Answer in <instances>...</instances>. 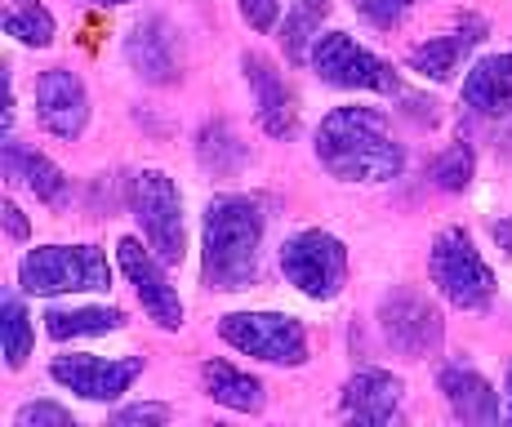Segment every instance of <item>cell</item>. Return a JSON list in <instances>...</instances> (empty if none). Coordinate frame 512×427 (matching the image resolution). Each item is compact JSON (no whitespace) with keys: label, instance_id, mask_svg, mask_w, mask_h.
<instances>
[{"label":"cell","instance_id":"4fadbf2b","mask_svg":"<svg viewBox=\"0 0 512 427\" xmlns=\"http://www.w3.org/2000/svg\"><path fill=\"white\" fill-rule=\"evenodd\" d=\"M245 81L254 89V107H259V125L272 138H290L299 125V107H294V89L285 85V76L277 72V63L263 54H245Z\"/></svg>","mask_w":512,"mask_h":427},{"label":"cell","instance_id":"44dd1931","mask_svg":"<svg viewBox=\"0 0 512 427\" xmlns=\"http://www.w3.org/2000/svg\"><path fill=\"white\" fill-rule=\"evenodd\" d=\"M125 325L121 307H49L45 330L49 339H90V334H112Z\"/></svg>","mask_w":512,"mask_h":427},{"label":"cell","instance_id":"2e32d148","mask_svg":"<svg viewBox=\"0 0 512 427\" xmlns=\"http://www.w3.org/2000/svg\"><path fill=\"white\" fill-rule=\"evenodd\" d=\"M481 36H486V23H481V18H468L459 32H446V36H437V41H428V45H415L406 54V63H410V72L428 76V81H450Z\"/></svg>","mask_w":512,"mask_h":427},{"label":"cell","instance_id":"7a4b0ae2","mask_svg":"<svg viewBox=\"0 0 512 427\" xmlns=\"http://www.w3.org/2000/svg\"><path fill=\"white\" fill-rule=\"evenodd\" d=\"M263 205L250 196H214L205 205L201 250H205V281L210 290H245L259 276V245H263Z\"/></svg>","mask_w":512,"mask_h":427},{"label":"cell","instance_id":"6da1fadb","mask_svg":"<svg viewBox=\"0 0 512 427\" xmlns=\"http://www.w3.org/2000/svg\"><path fill=\"white\" fill-rule=\"evenodd\" d=\"M317 161L339 183H392L406 170V147L374 107H334L317 125Z\"/></svg>","mask_w":512,"mask_h":427},{"label":"cell","instance_id":"1f68e13d","mask_svg":"<svg viewBox=\"0 0 512 427\" xmlns=\"http://www.w3.org/2000/svg\"><path fill=\"white\" fill-rule=\"evenodd\" d=\"M490 236H495V241L512 254V218H504V223H490Z\"/></svg>","mask_w":512,"mask_h":427},{"label":"cell","instance_id":"7c38bea8","mask_svg":"<svg viewBox=\"0 0 512 427\" xmlns=\"http://www.w3.org/2000/svg\"><path fill=\"white\" fill-rule=\"evenodd\" d=\"M36 116L54 138H81L90 125V94L85 81L67 67H49L36 81Z\"/></svg>","mask_w":512,"mask_h":427},{"label":"cell","instance_id":"9a60e30c","mask_svg":"<svg viewBox=\"0 0 512 427\" xmlns=\"http://www.w3.org/2000/svg\"><path fill=\"white\" fill-rule=\"evenodd\" d=\"M125 54H130V67L147 85L179 81V36H174V27L165 23V18H143L130 32Z\"/></svg>","mask_w":512,"mask_h":427},{"label":"cell","instance_id":"ac0fdd59","mask_svg":"<svg viewBox=\"0 0 512 427\" xmlns=\"http://www.w3.org/2000/svg\"><path fill=\"white\" fill-rule=\"evenodd\" d=\"M5 178L9 183H23L36 201L45 205H63L67 201V174L58 170L49 156L23 147L18 138H5Z\"/></svg>","mask_w":512,"mask_h":427},{"label":"cell","instance_id":"7402d4cb","mask_svg":"<svg viewBox=\"0 0 512 427\" xmlns=\"http://www.w3.org/2000/svg\"><path fill=\"white\" fill-rule=\"evenodd\" d=\"M196 156H201V165L210 174H219V178H232L236 170L245 165V143L232 134V125L228 121H210L201 129V147H196Z\"/></svg>","mask_w":512,"mask_h":427},{"label":"cell","instance_id":"d6a6232c","mask_svg":"<svg viewBox=\"0 0 512 427\" xmlns=\"http://www.w3.org/2000/svg\"><path fill=\"white\" fill-rule=\"evenodd\" d=\"M504 414L512 419V365H508V410H504Z\"/></svg>","mask_w":512,"mask_h":427},{"label":"cell","instance_id":"9c48e42d","mask_svg":"<svg viewBox=\"0 0 512 427\" xmlns=\"http://www.w3.org/2000/svg\"><path fill=\"white\" fill-rule=\"evenodd\" d=\"M379 330L388 339L392 352L410 356V361H423L432 356L446 339V321H441L437 303H428L415 290H392L383 294L379 303Z\"/></svg>","mask_w":512,"mask_h":427},{"label":"cell","instance_id":"8fae6325","mask_svg":"<svg viewBox=\"0 0 512 427\" xmlns=\"http://www.w3.org/2000/svg\"><path fill=\"white\" fill-rule=\"evenodd\" d=\"M116 258H121V272L130 276L134 294H139L143 312L152 316L161 330H179L183 325V299L179 290L170 285V276H165V263L156 254H147L134 236H125L121 245H116Z\"/></svg>","mask_w":512,"mask_h":427},{"label":"cell","instance_id":"cb8c5ba5","mask_svg":"<svg viewBox=\"0 0 512 427\" xmlns=\"http://www.w3.org/2000/svg\"><path fill=\"white\" fill-rule=\"evenodd\" d=\"M326 9H330L326 0H299V5L290 9V18H285V27H281V45L294 63L308 58V41L321 36V18H326Z\"/></svg>","mask_w":512,"mask_h":427},{"label":"cell","instance_id":"f546056e","mask_svg":"<svg viewBox=\"0 0 512 427\" xmlns=\"http://www.w3.org/2000/svg\"><path fill=\"white\" fill-rule=\"evenodd\" d=\"M170 419V405H130V410H121V414H112V423L116 427H134V423H165Z\"/></svg>","mask_w":512,"mask_h":427},{"label":"cell","instance_id":"30bf717a","mask_svg":"<svg viewBox=\"0 0 512 427\" xmlns=\"http://www.w3.org/2000/svg\"><path fill=\"white\" fill-rule=\"evenodd\" d=\"M49 374L85 401H116L143 374V356H107V361L103 356H58Z\"/></svg>","mask_w":512,"mask_h":427},{"label":"cell","instance_id":"5bb4252c","mask_svg":"<svg viewBox=\"0 0 512 427\" xmlns=\"http://www.w3.org/2000/svg\"><path fill=\"white\" fill-rule=\"evenodd\" d=\"M401 396H406V383L388 370H361L352 374L348 387H343V419L357 423H392L401 414Z\"/></svg>","mask_w":512,"mask_h":427},{"label":"cell","instance_id":"277c9868","mask_svg":"<svg viewBox=\"0 0 512 427\" xmlns=\"http://www.w3.org/2000/svg\"><path fill=\"white\" fill-rule=\"evenodd\" d=\"M428 272H432V285L455 307H464V312H481L495 299V272H490V263L481 258V250L472 245L464 227H446L432 241Z\"/></svg>","mask_w":512,"mask_h":427},{"label":"cell","instance_id":"f1b7e54d","mask_svg":"<svg viewBox=\"0 0 512 427\" xmlns=\"http://www.w3.org/2000/svg\"><path fill=\"white\" fill-rule=\"evenodd\" d=\"M236 5H241V18L254 32H272L281 18V0H236Z\"/></svg>","mask_w":512,"mask_h":427},{"label":"cell","instance_id":"836d02e7","mask_svg":"<svg viewBox=\"0 0 512 427\" xmlns=\"http://www.w3.org/2000/svg\"><path fill=\"white\" fill-rule=\"evenodd\" d=\"M504 152H508V161H512V129L504 134Z\"/></svg>","mask_w":512,"mask_h":427},{"label":"cell","instance_id":"ffe728a7","mask_svg":"<svg viewBox=\"0 0 512 427\" xmlns=\"http://www.w3.org/2000/svg\"><path fill=\"white\" fill-rule=\"evenodd\" d=\"M201 379H205V392H210L219 405L236 410V414H259L263 401H268V396H263V383L254 379V374L228 365V361H205Z\"/></svg>","mask_w":512,"mask_h":427},{"label":"cell","instance_id":"d4e9b609","mask_svg":"<svg viewBox=\"0 0 512 427\" xmlns=\"http://www.w3.org/2000/svg\"><path fill=\"white\" fill-rule=\"evenodd\" d=\"M0 330H5V365L9 370H23L27 365V356H32V343H36V334H32V321H27V307L9 294L5 307H0Z\"/></svg>","mask_w":512,"mask_h":427},{"label":"cell","instance_id":"603a6c76","mask_svg":"<svg viewBox=\"0 0 512 427\" xmlns=\"http://www.w3.org/2000/svg\"><path fill=\"white\" fill-rule=\"evenodd\" d=\"M5 32L14 41L32 45V49H45L54 41V14L41 5V0H9L5 5Z\"/></svg>","mask_w":512,"mask_h":427},{"label":"cell","instance_id":"52a82bcc","mask_svg":"<svg viewBox=\"0 0 512 427\" xmlns=\"http://www.w3.org/2000/svg\"><path fill=\"white\" fill-rule=\"evenodd\" d=\"M219 334L236 352L259 356V361H268V365L308 361V330L285 312H232L219 321Z\"/></svg>","mask_w":512,"mask_h":427},{"label":"cell","instance_id":"ba28073f","mask_svg":"<svg viewBox=\"0 0 512 427\" xmlns=\"http://www.w3.org/2000/svg\"><path fill=\"white\" fill-rule=\"evenodd\" d=\"M312 72L339 89H374V94H397L401 89L392 63H383L366 45H357L348 32L317 36V45H312Z\"/></svg>","mask_w":512,"mask_h":427},{"label":"cell","instance_id":"e575fe53","mask_svg":"<svg viewBox=\"0 0 512 427\" xmlns=\"http://www.w3.org/2000/svg\"><path fill=\"white\" fill-rule=\"evenodd\" d=\"M90 5H125V0H90Z\"/></svg>","mask_w":512,"mask_h":427},{"label":"cell","instance_id":"8992f818","mask_svg":"<svg viewBox=\"0 0 512 427\" xmlns=\"http://www.w3.org/2000/svg\"><path fill=\"white\" fill-rule=\"evenodd\" d=\"M281 272L285 281L299 294L317 303H330L334 294L348 281V245L339 236L321 232V227H308V232H294L290 241L281 245Z\"/></svg>","mask_w":512,"mask_h":427},{"label":"cell","instance_id":"83f0119b","mask_svg":"<svg viewBox=\"0 0 512 427\" xmlns=\"http://www.w3.org/2000/svg\"><path fill=\"white\" fill-rule=\"evenodd\" d=\"M14 427H76V419L54 401H32L14 414Z\"/></svg>","mask_w":512,"mask_h":427},{"label":"cell","instance_id":"d6986e66","mask_svg":"<svg viewBox=\"0 0 512 427\" xmlns=\"http://www.w3.org/2000/svg\"><path fill=\"white\" fill-rule=\"evenodd\" d=\"M464 107L477 116H512V54H490L464 76Z\"/></svg>","mask_w":512,"mask_h":427},{"label":"cell","instance_id":"4dcf8cb0","mask_svg":"<svg viewBox=\"0 0 512 427\" xmlns=\"http://www.w3.org/2000/svg\"><path fill=\"white\" fill-rule=\"evenodd\" d=\"M0 214H5V232L14 236V241H23V236H27V218H23V210H18L14 201H5V205H0Z\"/></svg>","mask_w":512,"mask_h":427},{"label":"cell","instance_id":"e0dca14e","mask_svg":"<svg viewBox=\"0 0 512 427\" xmlns=\"http://www.w3.org/2000/svg\"><path fill=\"white\" fill-rule=\"evenodd\" d=\"M441 392H446L455 419L464 423H499V392L486 374H477L472 365H446L441 370Z\"/></svg>","mask_w":512,"mask_h":427},{"label":"cell","instance_id":"3957f363","mask_svg":"<svg viewBox=\"0 0 512 427\" xmlns=\"http://www.w3.org/2000/svg\"><path fill=\"white\" fill-rule=\"evenodd\" d=\"M18 285L27 294H94L112 285L107 258L98 245H41L18 263Z\"/></svg>","mask_w":512,"mask_h":427},{"label":"cell","instance_id":"484cf974","mask_svg":"<svg viewBox=\"0 0 512 427\" xmlns=\"http://www.w3.org/2000/svg\"><path fill=\"white\" fill-rule=\"evenodd\" d=\"M472 170H477V156H472L468 143H455L450 152H441L437 161H432L428 178L441 187V192H464L472 183Z\"/></svg>","mask_w":512,"mask_h":427},{"label":"cell","instance_id":"4316f807","mask_svg":"<svg viewBox=\"0 0 512 427\" xmlns=\"http://www.w3.org/2000/svg\"><path fill=\"white\" fill-rule=\"evenodd\" d=\"M352 5H357V14L366 18V23L383 27V32H392V27H397L401 18H406L410 9L419 5V0H352Z\"/></svg>","mask_w":512,"mask_h":427},{"label":"cell","instance_id":"5b68a950","mask_svg":"<svg viewBox=\"0 0 512 427\" xmlns=\"http://www.w3.org/2000/svg\"><path fill=\"white\" fill-rule=\"evenodd\" d=\"M130 210L139 218L147 245L165 267L183 263L187 254V232H183V196L179 183L161 170H143L130 183Z\"/></svg>","mask_w":512,"mask_h":427}]
</instances>
